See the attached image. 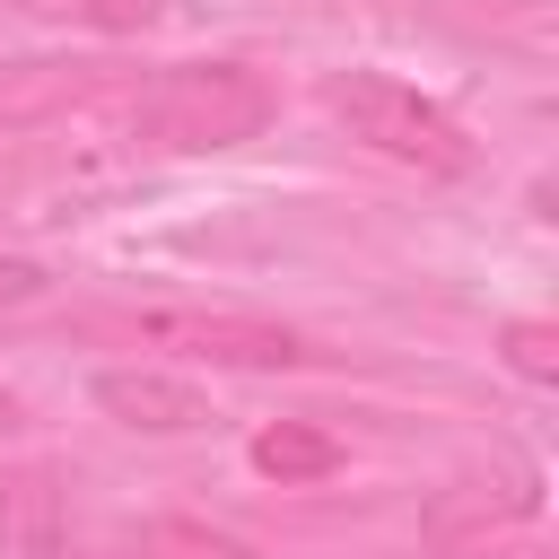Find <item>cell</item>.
Segmentation results:
<instances>
[{"instance_id": "cell-1", "label": "cell", "mask_w": 559, "mask_h": 559, "mask_svg": "<svg viewBox=\"0 0 559 559\" xmlns=\"http://www.w3.org/2000/svg\"><path fill=\"white\" fill-rule=\"evenodd\" d=\"M280 114V87L253 61H166L131 87V140L157 157H218L262 140Z\"/></svg>"}, {"instance_id": "cell-2", "label": "cell", "mask_w": 559, "mask_h": 559, "mask_svg": "<svg viewBox=\"0 0 559 559\" xmlns=\"http://www.w3.org/2000/svg\"><path fill=\"white\" fill-rule=\"evenodd\" d=\"M323 114H332L358 148H376V157H393V166H411V175L454 183V175L480 166L472 131H463L437 96H419L411 79H393V70H332V79H323Z\"/></svg>"}, {"instance_id": "cell-3", "label": "cell", "mask_w": 559, "mask_h": 559, "mask_svg": "<svg viewBox=\"0 0 559 559\" xmlns=\"http://www.w3.org/2000/svg\"><path fill=\"white\" fill-rule=\"evenodd\" d=\"M114 341L148 349V367H314L323 349L271 314H245V306H122L105 314Z\"/></svg>"}, {"instance_id": "cell-4", "label": "cell", "mask_w": 559, "mask_h": 559, "mask_svg": "<svg viewBox=\"0 0 559 559\" xmlns=\"http://www.w3.org/2000/svg\"><path fill=\"white\" fill-rule=\"evenodd\" d=\"M87 393H96V411L114 428H140V437H192V428H210L201 384L175 376V367H148V358L140 367H96Z\"/></svg>"}, {"instance_id": "cell-5", "label": "cell", "mask_w": 559, "mask_h": 559, "mask_svg": "<svg viewBox=\"0 0 559 559\" xmlns=\"http://www.w3.org/2000/svg\"><path fill=\"white\" fill-rule=\"evenodd\" d=\"M96 87H105V61H61V52L0 61V140L61 122V114H70V105H87Z\"/></svg>"}, {"instance_id": "cell-6", "label": "cell", "mask_w": 559, "mask_h": 559, "mask_svg": "<svg viewBox=\"0 0 559 559\" xmlns=\"http://www.w3.org/2000/svg\"><path fill=\"white\" fill-rule=\"evenodd\" d=\"M0 550L9 559H70V507H61V480L44 463L0 472Z\"/></svg>"}, {"instance_id": "cell-7", "label": "cell", "mask_w": 559, "mask_h": 559, "mask_svg": "<svg viewBox=\"0 0 559 559\" xmlns=\"http://www.w3.org/2000/svg\"><path fill=\"white\" fill-rule=\"evenodd\" d=\"M114 559H262V550L227 524H201V515H148L114 542Z\"/></svg>"}, {"instance_id": "cell-8", "label": "cell", "mask_w": 559, "mask_h": 559, "mask_svg": "<svg viewBox=\"0 0 559 559\" xmlns=\"http://www.w3.org/2000/svg\"><path fill=\"white\" fill-rule=\"evenodd\" d=\"M9 9L44 26H79V35H140L157 17V0H9Z\"/></svg>"}, {"instance_id": "cell-9", "label": "cell", "mask_w": 559, "mask_h": 559, "mask_svg": "<svg viewBox=\"0 0 559 559\" xmlns=\"http://www.w3.org/2000/svg\"><path fill=\"white\" fill-rule=\"evenodd\" d=\"M253 463L280 472V480H323V472L341 463V445L314 437V428H262V437H253Z\"/></svg>"}, {"instance_id": "cell-10", "label": "cell", "mask_w": 559, "mask_h": 559, "mask_svg": "<svg viewBox=\"0 0 559 559\" xmlns=\"http://www.w3.org/2000/svg\"><path fill=\"white\" fill-rule=\"evenodd\" d=\"M498 341H507V367H515V376H533V384H550V376H559V349H550V323H533V314H524V323H507Z\"/></svg>"}, {"instance_id": "cell-11", "label": "cell", "mask_w": 559, "mask_h": 559, "mask_svg": "<svg viewBox=\"0 0 559 559\" xmlns=\"http://www.w3.org/2000/svg\"><path fill=\"white\" fill-rule=\"evenodd\" d=\"M35 297H52V271H44L35 253H9V245H0V314H17V306H35Z\"/></svg>"}]
</instances>
